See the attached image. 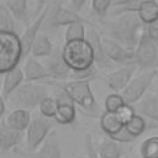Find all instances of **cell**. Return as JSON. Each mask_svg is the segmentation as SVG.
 <instances>
[{"instance_id":"cell-1","label":"cell","mask_w":158,"mask_h":158,"mask_svg":"<svg viewBox=\"0 0 158 158\" xmlns=\"http://www.w3.org/2000/svg\"><path fill=\"white\" fill-rule=\"evenodd\" d=\"M105 31L107 37L123 47L135 51L146 31V25L137 12H127L112 16V19L105 23Z\"/></svg>"},{"instance_id":"cell-2","label":"cell","mask_w":158,"mask_h":158,"mask_svg":"<svg viewBox=\"0 0 158 158\" xmlns=\"http://www.w3.org/2000/svg\"><path fill=\"white\" fill-rule=\"evenodd\" d=\"M90 81L91 80H47L44 83L59 88L62 91L68 94L69 98L74 101V104L79 105L83 109V111H85L89 115H95L98 111V104L91 90Z\"/></svg>"},{"instance_id":"cell-3","label":"cell","mask_w":158,"mask_h":158,"mask_svg":"<svg viewBox=\"0 0 158 158\" xmlns=\"http://www.w3.org/2000/svg\"><path fill=\"white\" fill-rule=\"evenodd\" d=\"M62 53L72 72L85 70L95 65L93 49L86 38L65 42Z\"/></svg>"},{"instance_id":"cell-4","label":"cell","mask_w":158,"mask_h":158,"mask_svg":"<svg viewBox=\"0 0 158 158\" xmlns=\"http://www.w3.org/2000/svg\"><path fill=\"white\" fill-rule=\"evenodd\" d=\"M22 59L20 36L17 33L0 32V74L19 67Z\"/></svg>"},{"instance_id":"cell-5","label":"cell","mask_w":158,"mask_h":158,"mask_svg":"<svg viewBox=\"0 0 158 158\" xmlns=\"http://www.w3.org/2000/svg\"><path fill=\"white\" fill-rule=\"evenodd\" d=\"M133 62L142 72L157 70L158 68V46L147 36L146 31L135 49Z\"/></svg>"},{"instance_id":"cell-6","label":"cell","mask_w":158,"mask_h":158,"mask_svg":"<svg viewBox=\"0 0 158 158\" xmlns=\"http://www.w3.org/2000/svg\"><path fill=\"white\" fill-rule=\"evenodd\" d=\"M157 74L158 70H148V72H142L141 74L133 77L132 80L128 83V85L120 93L123 98L125 104L127 105L137 104L146 95V91L153 83Z\"/></svg>"},{"instance_id":"cell-7","label":"cell","mask_w":158,"mask_h":158,"mask_svg":"<svg viewBox=\"0 0 158 158\" xmlns=\"http://www.w3.org/2000/svg\"><path fill=\"white\" fill-rule=\"evenodd\" d=\"M52 128V122L43 115H35L31 118L30 126L26 130V146L27 151L33 153L44 142Z\"/></svg>"},{"instance_id":"cell-8","label":"cell","mask_w":158,"mask_h":158,"mask_svg":"<svg viewBox=\"0 0 158 158\" xmlns=\"http://www.w3.org/2000/svg\"><path fill=\"white\" fill-rule=\"evenodd\" d=\"M16 101L26 110H33L48 96L47 88L37 83H23L15 91Z\"/></svg>"},{"instance_id":"cell-9","label":"cell","mask_w":158,"mask_h":158,"mask_svg":"<svg viewBox=\"0 0 158 158\" xmlns=\"http://www.w3.org/2000/svg\"><path fill=\"white\" fill-rule=\"evenodd\" d=\"M78 21H84V20L79 16L77 11L72 10L70 7H65L60 4H57L53 6H48V14L43 26L57 28L62 26H69Z\"/></svg>"},{"instance_id":"cell-10","label":"cell","mask_w":158,"mask_h":158,"mask_svg":"<svg viewBox=\"0 0 158 158\" xmlns=\"http://www.w3.org/2000/svg\"><path fill=\"white\" fill-rule=\"evenodd\" d=\"M102 46L106 56L112 63L120 64V65H126L135 63V51H131L122 44L117 43L116 41L111 40L107 36H104L102 38Z\"/></svg>"},{"instance_id":"cell-11","label":"cell","mask_w":158,"mask_h":158,"mask_svg":"<svg viewBox=\"0 0 158 158\" xmlns=\"http://www.w3.org/2000/svg\"><path fill=\"white\" fill-rule=\"evenodd\" d=\"M136 69H137V65L135 63H131V64L122 65L118 69L109 73L105 78L106 86L110 90H112V93H121L132 80Z\"/></svg>"},{"instance_id":"cell-12","label":"cell","mask_w":158,"mask_h":158,"mask_svg":"<svg viewBox=\"0 0 158 158\" xmlns=\"http://www.w3.org/2000/svg\"><path fill=\"white\" fill-rule=\"evenodd\" d=\"M47 14H48V6H46L40 15H37L36 20L27 26V28L23 31V33L20 36V41H21V48H22V57L23 59H26L30 53H31V49H32V46H33V42L36 41V38L38 37L40 35V30L43 27L44 25V20L47 17Z\"/></svg>"},{"instance_id":"cell-13","label":"cell","mask_w":158,"mask_h":158,"mask_svg":"<svg viewBox=\"0 0 158 158\" xmlns=\"http://www.w3.org/2000/svg\"><path fill=\"white\" fill-rule=\"evenodd\" d=\"M43 64H44V67L49 74V78L58 80V81L67 79V78H70L72 69L67 64V62L63 57L62 49H54L53 53L46 58Z\"/></svg>"},{"instance_id":"cell-14","label":"cell","mask_w":158,"mask_h":158,"mask_svg":"<svg viewBox=\"0 0 158 158\" xmlns=\"http://www.w3.org/2000/svg\"><path fill=\"white\" fill-rule=\"evenodd\" d=\"M85 38L91 46L93 54H94V64L100 69H112L114 63L109 59V57L104 51L102 40H101L102 36H100V33L95 28H89Z\"/></svg>"},{"instance_id":"cell-15","label":"cell","mask_w":158,"mask_h":158,"mask_svg":"<svg viewBox=\"0 0 158 158\" xmlns=\"http://www.w3.org/2000/svg\"><path fill=\"white\" fill-rule=\"evenodd\" d=\"M136 114L143 116L147 123L151 122L153 127H158V95L146 94L137 104L133 105Z\"/></svg>"},{"instance_id":"cell-16","label":"cell","mask_w":158,"mask_h":158,"mask_svg":"<svg viewBox=\"0 0 158 158\" xmlns=\"http://www.w3.org/2000/svg\"><path fill=\"white\" fill-rule=\"evenodd\" d=\"M56 100H57L58 107H57V114L54 116V120L60 125L72 123L75 120V115H77L74 101L69 98L68 94H65L62 90L57 93Z\"/></svg>"},{"instance_id":"cell-17","label":"cell","mask_w":158,"mask_h":158,"mask_svg":"<svg viewBox=\"0 0 158 158\" xmlns=\"http://www.w3.org/2000/svg\"><path fill=\"white\" fill-rule=\"evenodd\" d=\"M23 77L27 83L35 81H44V79L49 78V74L43 63H41L36 57L28 56L23 64Z\"/></svg>"},{"instance_id":"cell-18","label":"cell","mask_w":158,"mask_h":158,"mask_svg":"<svg viewBox=\"0 0 158 158\" xmlns=\"http://www.w3.org/2000/svg\"><path fill=\"white\" fill-rule=\"evenodd\" d=\"M31 156L32 158H62V148L56 131H51L44 142Z\"/></svg>"},{"instance_id":"cell-19","label":"cell","mask_w":158,"mask_h":158,"mask_svg":"<svg viewBox=\"0 0 158 158\" xmlns=\"http://www.w3.org/2000/svg\"><path fill=\"white\" fill-rule=\"evenodd\" d=\"M23 80H25L23 70H22V68H20V65L11 69L7 73H5L2 85H1V94H2L4 99H7L12 93H15L16 89L22 84Z\"/></svg>"},{"instance_id":"cell-20","label":"cell","mask_w":158,"mask_h":158,"mask_svg":"<svg viewBox=\"0 0 158 158\" xmlns=\"http://www.w3.org/2000/svg\"><path fill=\"white\" fill-rule=\"evenodd\" d=\"M22 139V132L10 127L6 122L0 126V152H7L16 147Z\"/></svg>"},{"instance_id":"cell-21","label":"cell","mask_w":158,"mask_h":158,"mask_svg":"<svg viewBox=\"0 0 158 158\" xmlns=\"http://www.w3.org/2000/svg\"><path fill=\"white\" fill-rule=\"evenodd\" d=\"M31 115L30 111L26 109H16L14 111H11L7 117H6V125H9L10 127L22 132L28 128L30 122H31Z\"/></svg>"},{"instance_id":"cell-22","label":"cell","mask_w":158,"mask_h":158,"mask_svg":"<svg viewBox=\"0 0 158 158\" xmlns=\"http://www.w3.org/2000/svg\"><path fill=\"white\" fill-rule=\"evenodd\" d=\"M123 127H125V125L117 118L115 112L105 111L100 116V128L107 137H112V136L117 135Z\"/></svg>"},{"instance_id":"cell-23","label":"cell","mask_w":158,"mask_h":158,"mask_svg":"<svg viewBox=\"0 0 158 158\" xmlns=\"http://www.w3.org/2000/svg\"><path fill=\"white\" fill-rule=\"evenodd\" d=\"M99 158H121L123 154L122 143H118L111 138H105L96 147Z\"/></svg>"},{"instance_id":"cell-24","label":"cell","mask_w":158,"mask_h":158,"mask_svg":"<svg viewBox=\"0 0 158 158\" xmlns=\"http://www.w3.org/2000/svg\"><path fill=\"white\" fill-rule=\"evenodd\" d=\"M5 5L9 7L16 21L28 26L30 14H28L27 0H5Z\"/></svg>"},{"instance_id":"cell-25","label":"cell","mask_w":158,"mask_h":158,"mask_svg":"<svg viewBox=\"0 0 158 158\" xmlns=\"http://www.w3.org/2000/svg\"><path fill=\"white\" fill-rule=\"evenodd\" d=\"M53 44L49 40V37L44 33H40L38 37L36 38V41L33 42L32 49H31V56L36 57V58H41V57H49L53 53Z\"/></svg>"},{"instance_id":"cell-26","label":"cell","mask_w":158,"mask_h":158,"mask_svg":"<svg viewBox=\"0 0 158 158\" xmlns=\"http://www.w3.org/2000/svg\"><path fill=\"white\" fill-rule=\"evenodd\" d=\"M137 14L144 25H148V23L158 20V1H156V0L143 1Z\"/></svg>"},{"instance_id":"cell-27","label":"cell","mask_w":158,"mask_h":158,"mask_svg":"<svg viewBox=\"0 0 158 158\" xmlns=\"http://www.w3.org/2000/svg\"><path fill=\"white\" fill-rule=\"evenodd\" d=\"M0 32L17 33L16 20L5 2H0Z\"/></svg>"},{"instance_id":"cell-28","label":"cell","mask_w":158,"mask_h":158,"mask_svg":"<svg viewBox=\"0 0 158 158\" xmlns=\"http://www.w3.org/2000/svg\"><path fill=\"white\" fill-rule=\"evenodd\" d=\"M125 128H126V131L136 139V138H138L139 136H142V135L146 132V130L148 128V123H147V120H146L143 116L136 114V115L125 125Z\"/></svg>"},{"instance_id":"cell-29","label":"cell","mask_w":158,"mask_h":158,"mask_svg":"<svg viewBox=\"0 0 158 158\" xmlns=\"http://www.w3.org/2000/svg\"><path fill=\"white\" fill-rule=\"evenodd\" d=\"M86 37V30H85V21H78L69 26H67L64 38L65 42L77 41V40H85Z\"/></svg>"},{"instance_id":"cell-30","label":"cell","mask_w":158,"mask_h":158,"mask_svg":"<svg viewBox=\"0 0 158 158\" xmlns=\"http://www.w3.org/2000/svg\"><path fill=\"white\" fill-rule=\"evenodd\" d=\"M141 158H158V136L146 138L139 146Z\"/></svg>"},{"instance_id":"cell-31","label":"cell","mask_w":158,"mask_h":158,"mask_svg":"<svg viewBox=\"0 0 158 158\" xmlns=\"http://www.w3.org/2000/svg\"><path fill=\"white\" fill-rule=\"evenodd\" d=\"M40 114L43 115L47 118H54L56 114H57V100L52 96H47L42 100V102L40 104Z\"/></svg>"},{"instance_id":"cell-32","label":"cell","mask_w":158,"mask_h":158,"mask_svg":"<svg viewBox=\"0 0 158 158\" xmlns=\"http://www.w3.org/2000/svg\"><path fill=\"white\" fill-rule=\"evenodd\" d=\"M125 105L123 98L120 93H111L105 98L104 101V106H105V111L107 112H116L121 106Z\"/></svg>"},{"instance_id":"cell-33","label":"cell","mask_w":158,"mask_h":158,"mask_svg":"<svg viewBox=\"0 0 158 158\" xmlns=\"http://www.w3.org/2000/svg\"><path fill=\"white\" fill-rule=\"evenodd\" d=\"M146 1V0H132L122 6H117V7H112V11H111V15L112 16H117V15H121V14H127V12H138L142 2Z\"/></svg>"},{"instance_id":"cell-34","label":"cell","mask_w":158,"mask_h":158,"mask_svg":"<svg viewBox=\"0 0 158 158\" xmlns=\"http://www.w3.org/2000/svg\"><path fill=\"white\" fill-rule=\"evenodd\" d=\"M111 6H112V0H91L93 11L99 17H104L109 12Z\"/></svg>"},{"instance_id":"cell-35","label":"cell","mask_w":158,"mask_h":158,"mask_svg":"<svg viewBox=\"0 0 158 158\" xmlns=\"http://www.w3.org/2000/svg\"><path fill=\"white\" fill-rule=\"evenodd\" d=\"M115 114H116L117 118H118L123 125H126V123L136 115V110H135L133 105H127V104H125V105L121 106Z\"/></svg>"},{"instance_id":"cell-36","label":"cell","mask_w":158,"mask_h":158,"mask_svg":"<svg viewBox=\"0 0 158 158\" xmlns=\"http://www.w3.org/2000/svg\"><path fill=\"white\" fill-rule=\"evenodd\" d=\"M85 152H86V157L88 158H99L98 156V152H96V147L94 144V141H93V137L91 135L86 133L85 135Z\"/></svg>"},{"instance_id":"cell-37","label":"cell","mask_w":158,"mask_h":158,"mask_svg":"<svg viewBox=\"0 0 158 158\" xmlns=\"http://www.w3.org/2000/svg\"><path fill=\"white\" fill-rule=\"evenodd\" d=\"M146 33L158 46V20L146 25Z\"/></svg>"},{"instance_id":"cell-38","label":"cell","mask_w":158,"mask_h":158,"mask_svg":"<svg viewBox=\"0 0 158 158\" xmlns=\"http://www.w3.org/2000/svg\"><path fill=\"white\" fill-rule=\"evenodd\" d=\"M88 0H70V4H69V7L72 9V10H74V11H79L84 5H85V2H86Z\"/></svg>"},{"instance_id":"cell-39","label":"cell","mask_w":158,"mask_h":158,"mask_svg":"<svg viewBox=\"0 0 158 158\" xmlns=\"http://www.w3.org/2000/svg\"><path fill=\"white\" fill-rule=\"evenodd\" d=\"M4 114H5V99H4L1 90H0V120L2 118Z\"/></svg>"},{"instance_id":"cell-40","label":"cell","mask_w":158,"mask_h":158,"mask_svg":"<svg viewBox=\"0 0 158 158\" xmlns=\"http://www.w3.org/2000/svg\"><path fill=\"white\" fill-rule=\"evenodd\" d=\"M37 1V6H36V12H37V15H40L41 14V11L43 10L42 7H43V5L48 1V0H36Z\"/></svg>"},{"instance_id":"cell-41","label":"cell","mask_w":158,"mask_h":158,"mask_svg":"<svg viewBox=\"0 0 158 158\" xmlns=\"http://www.w3.org/2000/svg\"><path fill=\"white\" fill-rule=\"evenodd\" d=\"M132 0H112V7H117V6H122L127 2H130Z\"/></svg>"}]
</instances>
